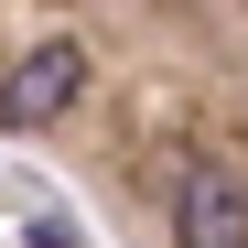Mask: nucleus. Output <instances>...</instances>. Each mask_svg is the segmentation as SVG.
<instances>
[{
    "mask_svg": "<svg viewBox=\"0 0 248 248\" xmlns=\"http://www.w3.org/2000/svg\"><path fill=\"white\" fill-rule=\"evenodd\" d=\"M173 248H248V162L237 151L173 162Z\"/></svg>",
    "mask_w": 248,
    "mask_h": 248,
    "instance_id": "obj_1",
    "label": "nucleus"
}]
</instances>
